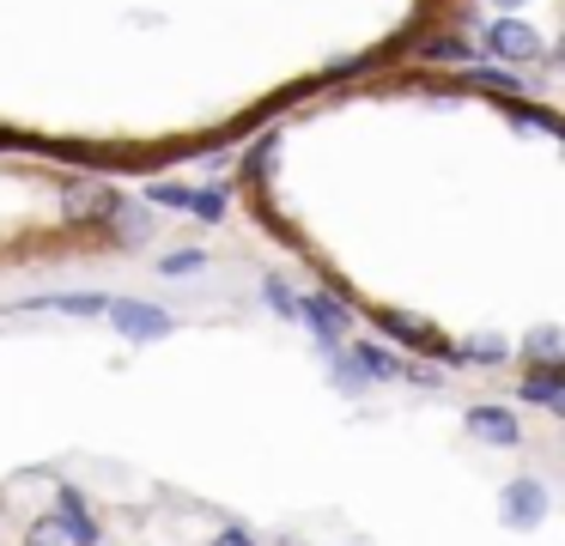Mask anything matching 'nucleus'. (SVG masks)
I'll return each mask as SVG.
<instances>
[{
    "label": "nucleus",
    "instance_id": "1",
    "mask_svg": "<svg viewBox=\"0 0 565 546\" xmlns=\"http://www.w3.org/2000/svg\"><path fill=\"white\" fill-rule=\"evenodd\" d=\"M116 322V334L122 340H164L171 334V310H159V303H140V298H110V310H104Z\"/></svg>",
    "mask_w": 565,
    "mask_h": 546
},
{
    "label": "nucleus",
    "instance_id": "2",
    "mask_svg": "<svg viewBox=\"0 0 565 546\" xmlns=\"http://www.w3.org/2000/svg\"><path fill=\"white\" fill-rule=\"evenodd\" d=\"M499 522L504 528H541V522H547V485L541 480H511L499 492Z\"/></svg>",
    "mask_w": 565,
    "mask_h": 546
},
{
    "label": "nucleus",
    "instance_id": "3",
    "mask_svg": "<svg viewBox=\"0 0 565 546\" xmlns=\"http://www.w3.org/2000/svg\"><path fill=\"white\" fill-rule=\"evenodd\" d=\"M298 322H305L310 334L322 340V352H341V340H347V310H341L334 298H322V291L298 298Z\"/></svg>",
    "mask_w": 565,
    "mask_h": 546
},
{
    "label": "nucleus",
    "instance_id": "4",
    "mask_svg": "<svg viewBox=\"0 0 565 546\" xmlns=\"http://www.w3.org/2000/svg\"><path fill=\"white\" fill-rule=\"evenodd\" d=\"M487 49L499 61H535L541 55V36H535V24H523V19H492Z\"/></svg>",
    "mask_w": 565,
    "mask_h": 546
},
{
    "label": "nucleus",
    "instance_id": "5",
    "mask_svg": "<svg viewBox=\"0 0 565 546\" xmlns=\"http://www.w3.org/2000/svg\"><path fill=\"white\" fill-rule=\"evenodd\" d=\"M468 437L499 443V449H516V443H523V419L504 413V407H468Z\"/></svg>",
    "mask_w": 565,
    "mask_h": 546
},
{
    "label": "nucleus",
    "instance_id": "6",
    "mask_svg": "<svg viewBox=\"0 0 565 546\" xmlns=\"http://www.w3.org/2000/svg\"><path fill=\"white\" fill-rule=\"evenodd\" d=\"M523 400H535L541 413H565V364H541L535 376H523Z\"/></svg>",
    "mask_w": 565,
    "mask_h": 546
},
{
    "label": "nucleus",
    "instance_id": "7",
    "mask_svg": "<svg viewBox=\"0 0 565 546\" xmlns=\"http://www.w3.org/2000/svg\"><path fill=\"white\" fill-rule=\"evenodd\" d=\"M55 504H62V510H55V516H62V522H67V528H74V534H79V546H98V522H92V510H86V497H79V492H74V485H62V492H55Z\"/></svg>",
    "mask_w": 565,
    "mask_h": 546
},
{
    "label": "nucleus",
    "instance_id": "8",
    "mask_svg": "<svg viewBox=\"0 0 565 546\" xmlns=\"http://www.w3.org/2000/svg\"><path fill=\"white\" fill-rule=\"evenodd\" d=\"M25 310H62V315H98V310H110V298H104V291H67V298H38V303H25Z\"/></svg>",
    "mask_w": 565,
    "mask_h": 546
},
{
    "label": "nucleus",
    "instance_id": "9",
    "mask_svg": "<svg viewBox=\"0 0 565 546\" xmlns=\"http://www.w3.org/2000/svg\"><path fill=\"white\" fill-rule=\"evenodd\" d=\"M67 206H74V218H104L116 213V194L98 189V182H79V189H67Z\"/></svg>",
    "mask_w": 565,
    "mask_h": 546
},
{
    "label": "nucleus",
    "instance_id": "10",
    "mask_svg": "<svg viewBox=\"0 0 565 546\" xmlns=\"http://www.w3.org/2000/svg\"><path fill=\"white\" fill-rule=\"evenodd\" d=\"M25 546H79V534L67 528L62 516H38V522H31V534H25Z\"/></svg>",
    "mask_w": 565,
    "mask_h": 546
},
{
    "label": "nucleus",
    "instance_id": "11",
    "mask_svg": "<svg viewBox=\"0 0 565 546\" xmlns=\"http://www.w3.org/2000/svg\"><path fill=\"white\" fill-rule=\"evenodd\" d=\"M116 237H122V243H147L152 237V213H140V206H116Z\"/></svg>",
    "mask_w": 565,
    "mask_h": 546
},
{
    "label": "nucleus",
    "instance_id": "12",
    "mask_svg": "<svg viewBox=\"0 0 565 546\" xmlns=\"http://www.w3.org/2000/svg\"><path fill=\"white\" fill-rule=\"evenodd\" d=\"M499 358H504V340L480 334V340H462V352H456L450 364H499Z\"/></svg>",
    "mask_w": 565,
    "mask_h": 546
},
{
    "label": "nucleus",
    "instance_id": "13",
    "mask_svg": "<svg viewBox=\"0 0 565 546\" xmlns=\"http://www.w3.org/2000/svg\"><path fill=\"white\" fill-rule=\"evenodd\" d=\"M262 298H268L274 303V315H286V322H298V291L292 286H286V279H262Z\"/></svg>",
    "mask_w": 565,
    "mask_h": 546
},
{
    "label": "nucleus",
    "instance_id": "14",
    "mask_svg": "<svg viewBox=\"0 0 565 546\" xmlns=\"http://www.w3.org/2000/svg\"><path fill=\"white\" fill-rule=\"evenodd\" d=\"M201 261H207L201 249H171V255L159 261V274H164V279H189V274H201Z\"/></svg>",
    "mask_w": 565,
    "mask_h": 546
},
{
    "label": "nucleus",
    "instance_id": "15",
    "mask_svg": "<svg viewBox=\"0 0 565 546\" xmlns=\"http://www.w3.org/2000/svg\"><path fill=\"white\" fill-rule=\"evenodd\" d=\"M189 206H195V218L220 225V218H225V189H195V201H189Z\"/></svg>",
    "mask_w": 565,
    "mask_h": 546
},
{
    "label": "nucleus",
    "instance_id": "16",
    "mask_svg": "<svg viewBox=\"0 0 565 546\" xmlns=\"http://www.w3.org/2000/svg\"><path fill=\"white\" fill-rule=\"evenodd\" d=\"M147 201L152 206H189V201H195V189H183V182H152Z\"/></svg>",
    "mask_w": 565,
    "mask_h": 546
},
{
    "label": "nucleus",
    "instance_id": "17",
    "mask_svg": "<svg viewBox=\"0 0 565 546\" xmlns=\"http://www.w3.org/2000/svg\"><path fill=\"white\" fill-rule=\"evenodd\" d=\"M529 352H535L541 364H559V328H535V334H529Z\"/></svg>",
    "mask_w": 565,
    "mask_h": 546
},
{
    "label": "nucleus",
    "instance_id": "18",
    "mask_svg": "<svg viewBox=\"0 0 565 546\" xmlns=\"http://www.w3.org/2000/svg\"><path fill=\"white\" fill-rule=\"evenodd\" d=\"M480 85H492V92H523V79H511V73H475Z\"/></svg>",
    "mask_w": 565,
    "mask_h": 546
},
{
    "label": "nucleus",
    "instance_id": "19",
    "mask_svg": "<svg viewBox=\"0 0 565 546\" xmlns=\"http://www.w3.org/2000/svg\"><path fill=\"white\" fill-rule=\"evenodd\" d=\"M213 546H256V534L237 528V522H232V528H220V540H213Z\"/></svg>",
    "mask_w": 565,
    "mask_h": 546
},
{
    "label": "nucleus",
    "instance_id": "20",
    "mask_svg": "<svg viewBox=\"0 0 565 546\" xmlns=\"http://www.w3.org/2000/svg\"><path fill=\"white\" fill-rule=\"evenodd\" d=\"M504 7H516V0H504Z\"/></svg>",
    "mask_w": 565,
    "mask_h": 546
}]
</instances>
